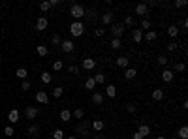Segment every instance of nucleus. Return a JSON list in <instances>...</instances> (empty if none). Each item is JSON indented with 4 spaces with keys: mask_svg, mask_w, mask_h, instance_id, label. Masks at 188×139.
I'll use <instances>...</instances> for the list:
<instances>
[{
    "mask_svg": "<svg viewBox=\"0 0 188 139\" xmlns=\"http://www.w3.org/2000/svg\"><path fill=\"white\" fill-rule=\"evenodd\" d=\"M70 15H72L75 21H81V19L85 17V6H81V4H73V6L70 8Z\"/></svg>",
    "mask_w": 188,
    "mask_h": 139,
    "instance_id": "f257e3e1",
    "label": "nucleus"
},
{
    "mask_svg": "<svg viewBox=\"0 0 188 139\" xmlns=\"http://www.w3.org/2000/svg\"><path fill=\"white\" fill-rule=\"evenodd\" d=\"M70 32H72V36L79 38L83 32H85V25L81 23V21H73V23L70 25Z\"/></svg>",
    "mask_w": 188,
    "mask_h": 139,
    "instance_id": "f03ea898",
    "label": "nucleus"
},
{
    "mask_svg": "<svg viewBox=\"0 0 188 139\" xmlns=\"http://www.w3.org/2000/svg\"><path fill=\"white\" fill-rule=\"evenodd\" d=\"M111 34H113V38H122V34H124V25L122 23H115V25H111Z\"/></svg>",
    "mask_w": 188,
    "mask_h": 139,
    "instance_id": "7ed1b4c3",
    "label": "nucleus"
},
{
    "mask_svg": "<svg viewBox=\"0 0 188 139\" xmlns=\"http://www.w3.org/2000/svg\"><path fill=\"white\" fill-rule=\"evenodd\" d=\"M75 134H77V135H88V122H87V120H81L79 124L75 126Z\"/></svg>",
    "mask_w": 188,
    "mask_h": 139,
    "instance_id": "20e7f679",
    "label": "nucleus"
},
{
    "mask_svg": "<svg viewBox=\"0 0 188 139\" xmlns=\"http://www.w3.org/2000/svg\"><path fill=\"white\" fill-rule=\"evenodd\" d=\"M38 113L40 111H38V107H34V105H28V107L25 109V116H27L28 120H34L36 116H38Z\"/></svg>",
    "mask_w": 188,
    "mask_h": 139,
    "instance_id": "39448f33",
    "label": "nucleus"
},
{
    "mask_svg": "<svg viewBox=\"0 0 188 139\" xmlns=\"http://www.w3.org/2000/svg\"><path fill=\"white\" fill-rule=\"evenodd\" d=\"M81 68H83V70H87V71L94 70V68H96V60H94V58H83Z\"/></svg>",
    "mask_w": 188,
    "mask_h": 139,
    "instance_id": "423d86ee",
    "label": "nucleus"
},
{
    "mask_svg": "<svg viewBox=\"0 0 188 139\" xmlns=\"http://www.w3.org/2000/svg\"><path fill=\"white\" fill-rule=\"evenodd\" d=\"M73 47H75V43H73L72 40H62L60 49H62L64 53H72V51H73Z\"/></svg>",
    "mask_w": 188,
    "mask_h": 139,
    "instance_id": "0eeeda50",
    "label": "nucleus"
},
{
    "mask_svg": "<svg viewBox=\"0 0 188 139\" xmlns=\"http://www.w3.org/2000/svg\"><path fill=\"white\" fill-rule=\"evenodd\" d=\"M36 102L41 103V105H47V103H49V96L43 92V90H40V92H36Z\"/></svg>",
    "mask_w": 188,
    "mask_h": 139,
    "instance_id": "6e6552de",
    "label": "nucleus"
},
{
    "mask_svg": "<svg viewBox=\"0 0 188 139\" xmlns=\"http://www.w3.org/2000/svg\"><path fill=\"white\" fill-rule=\"evenodd\" d=\"M136 15H141L143 19H145V15H149L147 4H137V6H136Z\"/></svg>",
    "mask_w": 188,
    "mask_h": 139,
    "instance_id": "1a4fd4ad",
    "label": "nucleus"
},
{
    "mask_svg": "<svg viewBox=\"0 0 188 139\" xmlns=\"http://www.w3.org/2000/svg\"><path fill=\"white\" fill-rule=\"evenodd\" d=\"M100 19H102V25H104V26H105V25H111V23H113V13H111V12H105V13H102Z\"/></svg>",
    "mask_w": 188,
    "mask_h": 139,
    "instance_id": "9d476101",
    "label": "nucleus"
},
{
    "mask_svg": "<svg viewBox=\"0 0 188 139\" xmlns=\"http://www.w3.org/2000/svg\"><path fill=\"white\" fill-rule=\"evenodd\" d=\"M164 96H165V92H164L162 89H154V90H152V100H154V102H162Z\"/></svg>",
    "mask_w": 188,
    "mask_h": 139,
    "instance_id": "9b49d317",
    "label": "nucleus"
},
{
    "mask_svg": "<svg viewBox=\"0 0 188 139\" xmlns=\"http://www.w3.org/2000/svg\"><path fill=\"white\" fill-rule=\"evenodd\" d=\"M173 77H175V75H173L171 70H164V71H162V81H164V83H171Z\"/></svg>",
    "mask_w": 188,
    "mask_h": 139,
    "instance_id": "f8f14e48",
    "label": "nucleus"
},
{
    "mask_svg": "<svg viewBox=\"0 0 188 139\" xmlns=\"http://www.w3.org/2000/svg\"><path fill=\"white\" fill-rule=\"evenodd\" d=\"M8 120L12 122V124H15V122H19V111L17 109H12L8 113Z\"/></svg>",
    "mask_w": 188,
    "mask_h": 139,
    "instance_id": "ddd939ff",
    "label": "nucleus"
},
{
    "mask_svg": "<svg viewBox=\"0 0 188 139\" xmlns=\"http://www.w3.org/2000/svg\"><path fill=\"white\" fill-rule=\"evenodd\" d=\"M45 28H47V19L41 15V17L36 21V30H45Z\"/></svg>",
    "mask_w": 188,
    "mask_h": 139,
    "instance_id": "4468645a",
    "label": "nucleus"
},
{
    "mask_svg": "<svg viewBox=\"0 0 188 139\" xmlns=\"http://www.w3.org/2000/svg\"><path fill=\"white\" fill-rule=\"evenodd\" d=\"M92 103L94 105H102L104 103V94L102 92H94L92 94Z\"/></svg>",
    "mask_w": 188,
    "mask_h": 139,
    "instance_id": "2eb2a0df",
    "label": "nucleus"
},
{
    "mask_svg": "<svg viewBox=\"0 0 188 139\" xmlns=\"http://www.w3.org/2000/svg\"><path fill=\"white\" fill-rule=\"evenodd\" d=\"M60 120L62 122H70L72 120V111L70 109H62L60 111Z\"/></svg>",
    "mask_w": 188,
    "mask_h": 139,
    "instance_id": "dca6fc26",
    "label": "nucleus"
},
{
    "mask_svg": "<svg viewBox=\"0 0 188 139\" xmlns=\"http://www.w3.org/2000/svg\"><path fill=\"white\" fill-rule=\"evenodd\" d=\"M128 64H130L128 57H119V58H117V66H119V68H128Z\"/></svg>",
    "mask_w": 188,
    "mask_h": 139,
    "instance_id": "f3484780",
    "label": "nucleus"
},
{
    "mask_svg": "<svg viewBox=\"0 0 188 139\" xmlns=\"http://www.w3.org/2000/svg\"><path fill=\"white\" fill-rule=\"evenodd\" d=\"M105 94L109 96V98H115V96H117V87H115V85H107Z\"/></svg>",
    "mask_w": 188,
    "mask_h": 139,
    "instance_id": "a211bd4d",
    "label": "nucleus"
},
{
    "mask_svg": "<svg viewBox=\"0 0 188 139\" xmlns=\"http://www.w3.org/2000/svg\"><path fill=\"white\" fill-rule=\"evenodd\" d=\"M137 75V71H136V68H126V71H124V77L130 81V79H134Z\"/></svg>",
    "mask_w": 188,
    "mask_h": 139,
    "instance_id": "6ab92c4d",
    "label": "nucleus"
},
{
    "mask_svg": "<svg viewBox=\"0 0 188 139\" xmlns=\"http://www.w3.org/2000/svg\"><path fill=\"white\" fill-rule=\"evenodd\" d=\"M143 38H145L147 41H154V40L158 38V34H156V32H154V30H147V32H145V36H143Z\"/></svg>",
    "mask_w": 188,
    "mask_h": 139,
    "instance_id": "aec40b11",
    "label": "nucleus"
},
{
    "mask_svg": "<svg viewBox=\"0 0 188 139\" xmlns=\"http://www.w3.org/2000/svg\"><path fill=\"white\" fill-rule=\"evenodd\" d=\"M137 134H141L143 137H147V135L151 134V128H149L147 124H141V126H139V130H137Z\"/></svg>",
    "mask_w": 188,
    "mask_h": 139,
    "instance_id": "412c9836",
    "label": "nucleus"
},
{
    "mask_svg": "<svg viewBox=\"0 0 188 139\" xmlns=\"http://www.w3.org/2000/svg\"><path fill=\"white\" fill-rule=\"evenodd\" d=\"M36 53H38L40 57H47V55H49V49H47L45 45H38V47H36Z\"/></svg>",
    "mask_w": 188,
    "mask_h": 139,
    "instance_id": "4be33fe9",
    "label": "nucleus"
},
{
    "mask_svg": "<svg viewBox=\"0 0 188 139\" xmlns=\"http://www.w3.org/2000/svg\"><path fill=\"white\" fill-rule=\"evenodd\" d=\"M132 38H134L136 43H139V41L143 40V30H134V32H132Z\"/></svg>",
    "mask_w": 188,
    "mask_h": 139,
    "instance_id": "5701e85b",
    "label": "nucleus"
},
{
    "mask_svg": "<svg viewBox=\"0 0 188 139\" xmlns=\"http://www.w3.org/2000/svg\"><path fill=\"white\" fill-rule=\"evenodd\" d=\"M104 126H105V122L104 120H92V128L96 132H102L104 130Z\"/></svg>",
    "mask_w": 188,
    "mask_h": 139,
    "instance_id": "b1692460",
    "label": "nucleus"
},
{
    "mask_svg": "<svg viewBox=\"0 0 188 139\" xmlns=\"http://www.w3.org/2000/svg\"><path fill=\"white\" fill-rule=\"evenodd\" d=\"M168 34L171 38H177V34H179V28H177V25H169L168 26Z\"/></svg>",
    "mask_w": 188,
    "mask_h": 139,
    "instance_id": "393cba45",
    "label": "nucleus"
},
{
    "mask_svg": "<svg viewBox=\"0 0 188 139\" xmlns=\"http://www.w3.org/2000/svg\"><path fill=\"white\" fill-rule=\"evenodd\" d=\"M15 75H17L19 79H23V81H27V75H28V73H27V70H25V68H19V70L15 71Z\"/></svg>",
    "mask_w": 188,
    "mask_h": 139,
    "instance_id": "a878e982",
    "label": "nucleus"
},
{
    "mask_svg": "<svg viewBox=\"0 0 188 139\" xmlns=\"http://www.w3.org/2000/svg\"><path fill=\"white\" fill-rule=\"evenodd\" d=\"M38 134H40V126L32 124V126L28 128V135H30V137H34V135H38Z\"/></svg>",
    "mask_w": 188,
    "mask_h": 139,
    "instance_id": "bb28decb",
    "label": "nucleus"
},
{
    "mask_svg": "<svg viewBox=\"0 0 188 139\" xmlns=\"http://www.w3.org/2000/svg\"><path fill=\"white\" fill-rule=\"evenodd\" d=\"M177 135H179L181 139H188V128H186V126H181V128H179V134H177Z\"/></svg>",
    "mask_w": 188,
    "mask_h": 139,
    "instance_id": "cd10ccee",
    "label": "nucleus"
},
{
    "mask_svg": "<svg viewBox=\"0 0 188 139\" xmlns=\"http://www.w3.org/2000/svg\"><path fill=\"white\" fill-rule=\"evenodd\" d=\"M109 45H111L113 49H120V47H122V40H119V38H113V40H111V43H109Z\"/></svg>",
    "mask_w": 188,
    "mask_h": 139,
    "instance_id": "c85d7f7f",
    "label": "nucleus"
},
{
    "mask_svg": "<svg viewBox=\"0 0 188 139\" xmlns=\"http://www.w3.org/2000/svg\"><path fill=\"white\" fill-rule=\"evenodd\" d=\"M68 71L72 73V75H79V71H81V68H79V66H75V64H70V68H68Z\"/></svg>",
    "mask_w": 188,
    "mask_h": 139,
    "instance_id": "c756f323",
    "label": "nucleus"
},
{
    "mask_svg": "<svg viewBox=\"0 0 188 139\" xmlns=\"http://www.w3.org/2000/svg\"><path fill=\"white\" fill-rule=\"evenodd\" d=\"M41 81L45 83V85H49V83L53 81V77H51V73H49V71H43V73H41Z\"/></svg>",
    "mask_w": 188,
    "mask_h": 139,
    "instance_id": "7c9ffc66",
    "label": "nucleus"
},
{
    "mask_svg": "<svg viewBox=\"0 0 188 139\" xmlns=\"http://www.w3.org/2000/svg\"><path fill=\"white\" fill-rule=\"evenodd\" d=\"M85 87H87L88 90H94V87H96V83H94V77H88V79H87V83H85Z\"/></svg>",
    "mask_w": 188,
    "mask_h": 139,
    "instance_id": "2f4dec72",
    "label": "nucleus"
},
{
    "mask_svg": "<svg viewBox=\"0 0 188 139\" xmlns=\"http://www.w3.org/2000/svg\"><path fill=\"white\" fill-rule=\"evenodd\" d=\"M62 68H64V62H62V60H55V62H53V70H55V71H60Z\"/></svg>",
    "mask_w": 188,
    "mask_h": 139,
    "instance_id": "473e14b6",
    "label": "nucleus"
},
{
    "mask_svg": "<svg viewBox=\"0 0 188 139\" xmlns=\"http://www.w3.org/2000/svg\"><path fill=\"white\" fill-rule=\"evenodd\" d=\"M141 28H143V30H151V21H149V17L141 19Z\"/></svg>",
    "mask_w": 188,
    "mask_h": 139,
    "instance_id": "72a5a7b5",
    "label": "nucleus"
},
{
    "mask_svg": "<svg viewBox=\"0 0 188 139\" xmlns=\"http://www.w3.org/2000/svg\"><path fill=\"white\" fill-rule=\"evenodd\" d=\"M85 116V109H75L73 111V119H77V120H81Z\"/></svg>",
    "mask_w": 188,
    "mask_h": 139,
    "instance_id": "f704fd0d",
    "label": "nucleus"
},
{
    "mask_svg": "<svg viewBox=\"0 0 188 139\" xmlns=\"http://www.w3.org/2000/svg\"><path fill=\"white\" fill-rule=\"evenodd\" d=\"M87 13H88V17H90V19H96V15H98L94 8H88V9H85V15H87Z\"/></svg>",
    "mask_w": 188,
    "mask_h": 139,
    "instance_id": "c9c22d12",
    "label": "nucleus"
},
{
    "mask_svg": "<svg viewBox=\"0 0 188 139\" xmlns=\"http://www.w3.org/2000/svg\"><path fill=\"white\" fill-rule=\"evenodd\" d=\"M122 25H124V26H132V25H134V17H132V15H126Z\"/></svg>",
    "mask_w": 188,
    "mask_h": 139,
    "instance_id": "e433bc0d",
    "label": "nucleus"
},
{
    "mask_svg": "<svg viewBox=\"0 0 188 139\" xmlns=\"http://www.w3.org/2000/svg\"><path fill=\"white\" fill-rule=\"evenodd\" d=\"M94 83H105V75H104V73H96V75H94Z\"/></svg>",
    "mask_w": 188,
    "mask_h": 139,
    "instance_id": "4c0bfd02",
    "label": "nucleus"
},
{
    "mask_svg": "<svg viewBox=\"0 0 188 139\" xmlns=\"http://www.w3.org/2000/svg\"><path fill=\"white\" fill-rule=\"evenodd\" d=\"M62 92H64V89H62V87L53 89V96H55V98H60V96H62Z\"/></svg>",
    "mask_w": 188,
    "mask_h": 139,
    "instance_id": "58836bf2",
    "label": "nucleus"
},
{
    "mask_svg": "<svg viewBox=\"0 0 188 139\" xmlns=\"http://www.w3.org/2000/svg\"><path fill=\"white\" fill-rule=\"evenodd\" d=\"M105 32H107V30H105L104 26H102V28H96V30H94V36H96V38H102Z\"/></svg>",
    "mask_w": 188,
    "mask_h": 139,
    "instance_id": "ea45409f",
    "label": "nucleus"
},
{
    "mask_svg": "<svg viewBox=\"0 0 188 139\" xmlns=\"http://www.w3.org/2000/svg\"><path fill=\"white\" fill-rule=\"evenodd\" d=\"M51 41H53V45H60V43H62V38H60L59 34H55V36L51 38Z\"/></svg>",
    "mask_w": 188,
    "mask_h": 139,
    "instance_id": "a19ab883",
    "label": "nucleus"
},
{
    "mask_svg": "<svg viewBox=\"0 0 188 139\" xmlns=\"http://www.w3.org/2000/svg\"><path fill=\"white\" fill-rule=\"evenodd\" d=\"M53 139H64V132L62 130H55L53 132Z\"/></svg>",
    "mask_w": 188,
    "mask_h": 139,
    "instance_id": "79ce46f5",
    "label": "nucleus"
},
{
    "mask_svg": "<svg viewBox=\"0 0 188 139\" xmlns=\"http://www.w3.org/2000/svg\"><path fill=\"white\" fill-rule=\"evenodd\" d=\"M186 4H188L186 0H175V4H173V6H175V8H186Z\"/></svg>",
    "mask_w": 188,
    "mask_h": 139,
    "instance_id": "37998d69",
    "label": "nucleus"
},
{
    "mask_svg": "<svg viewBox=\"0 0 188 139\" xmlns=\"http://www.w3.org/2000/svg\"><path fill=\"white\" fill-rule=\"evenodd\" d=\"M183 70H184V64L183 62H177L175 66H173V71H183Z\"/></svg>",
    "mask_w": 188,
    "mask_h": 139,
    "instance_id": "c03bdc74",
    "label": "nucleus"
},
{
    "mask_svg": "<svg viewBox=\"0 0 188 139\" xmlns=\"http://www.w3.org/2000/svg\"><path fill=\"white\" fill-rule=\"evenodd\" d=\"M40 9H41V12H47V9H51V4H49V2H41V4H40Z\"/></svg>",
    "mask_w": 188,
    "mask_h": 139,
    "instance_id": "a18cd8bd",
    "label": "nucleus"
},
{
    "mask_svg": "<svg viewBox=\"0 0 188 139\" xmlns=\"http://www.w3.org/2000/svg\"><path fill=\"white\" fill-rule=\"evenodd\" d=\"M4 134H6L8 137H12V135H13V128H12V126H6V128H4Z\"/></svg>",
    "mask_w": 188,
    "mask_h": 139,
    "instance_id": "49530a36",
    "label": "nucleus"
},
{
    "mask_svg": "<svg viewBox=\"0 0 188 139\" xmlns=\"http://www.w3.org/2000/svg\"><path fill=\"white\" fill-rule=\"evenodd\" d=\"M126 109H128V113H136V109H137V107H136V103H128V105H126Z\"/></svg>",
    "mask_w": 188,
    "mask_h": 139,
    "instance_id": "de8ad7c7",
    "label": "nucleus"
},
{
    "mask_svg": "<svg viewBox=\"0 0 188 139\" xmlns=\"http://www.w3.org/2000/svg\"><path fill=\"white\" fill-rule=\"evenodd\" d=\"M177 49V41H169L168 43V51H175Z\"/></svg>",
    "mask_w": 188,
    "mask_h": 139,
    "instance_id": "09e8293b",
    "label": "nucleus"
},
{
    "mask_svg": "<svg viewBox=\"0 0 188 139\" xmlns=\"http://www.w3.org/2000/svg\"><path fill=\"white\" fill-rule=\"evenodd\" d=\"M158 64H160V66H165V64H168V58H165V57H158Z\"/></svg>",
    "mask_w": 188,
    "mask_h": 139,
    "instance_id": "8fccbe9b",
    "label": "nucleus"
},
{
    "mask_svg": "<svg viewBox=\"0 0 188 139\" xmlns=\"http://www.w3.org/2000/svg\"><path fill=\"white\" fill-rule=\"evenodd\" d=\"M21 89H23V90H28V89H30V83H28V81H23V85H21Z\"/></svg>",
    "mask_w": 188,
    "mask_h": 139,
    "instance_id": "3c124183",
    "label": "nucleus"
},
{
    "mask_svg": "<svg viewBox=\"0 0 188 139\" xmlns=\"http://www.w3.org/2000/svg\"><path fill=\"white\" fill-rule=\"evenodd\" d=\"M60 2H62V0H49V4H51V8H53V6H59Z\"/></svg>",
    "mask_w": 188,
    "mask_h": 139,
    "instance_id": "603ef678",
    "label": "nucleus"
},
{
    "mask_svg": "<svg viewBox=\"0 0 188 139\" xmlns=\"http://www.w3.org/2000/svg\"><path fill=\"white\" fill-rule=\"evenodd\" d=\"M134 139H143V135H141V134H137V132H136V134H134Z\"/></svg>",
    "mask_w": 188,
    "mask_h": 139,
    "instance_id": "864d4df0",
    "label": "nucleus"
},
{
    "mask_svg": "<svg viewBox=\"0 0 188 139\" xmlns=\"http://www.w3.org/2000/svg\"><path fill=\"white\" fill-rule=\"evenodd\" d=\"M94 139H104V135H94Z\"/></svg>",
    "mask_w": 188,
    "mask_h": 139,
    "instance_id": "5fc2aeb1",
    "label": "nucleus"
},
{
    "mask_svg": "<svg viewBox=\"0 0 188 139\" xmlns=\"http://www.w3.org/2000/svg\"><path fill=\"white\" fill-rule=\"evenodd\" d=\"M66 139H77V135H70V137H66Z\"/></svg>",
    "mask_w": 188,
    "mask_h": 139,
    "instance_id": "6e6d98bb",
    "label": "nucleus"
},
{
    "mask_svg": "<svg viewBox=\"0 0 188 139\" xmlns=\"http://www.w3.org/2000/svg\"><path fill=\"white\" fill-rule=\"evenodd\" d=\"M156 139H165V137H164V135H158V137H156Z\"/></svg>",
    "mask_w": 188,
    "mask_h": 139,
    "instance_id": "4d7b16f0",
    "label": "nucleus"
},
{
    "mask_svg": "<svg viewBox=\"0 0 188 139\" xmlns=\"http://www.w3.org/2000/svg\"><path fill=\"white\" fill-rule=\"evenodd\" d=\"M0 62H2V58H0Z\"/></svg>",
    "mask_w": 188,
    "mask_h": 139,
    "instance_id": "13d9d810",
    "label": "nucleus"
}]
</instances>
